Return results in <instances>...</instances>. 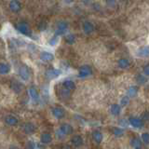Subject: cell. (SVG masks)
<instances>
[{"label":"cell","mask_w":149,"mask_h":149,"mask_svg":"<svg viewBox=\"0 0 149 149\" xmlns=\"http://www.w3.org/2000/svg\"><path fill=\"white\" fill-rule=\"evenodd\" d=\"M18 74L22 81H28L30 79V76H31L30 69L26 64H22V66L19 68Z\"/></svg>","instance_id":"cell-1"},{"label":"cell","mask_w":149,"mask_h":149,"mask_svg":"<svg viewBox=\"0 0 149 149\" xmlns=\"http://www.w3.org/2000/svg\"><path fill=\"white\" fill-rule=\"evenodd\" d=\"M68 29V22L66 21H60L58 22L57 25H56L55 30V36H63L67 32Z\"/></svg>","instance_id":"cell-2"},{"label":"cell","mask_w":149,"mask_h":149,"mask_svg":"<svg viewBox=\"0 0 149 149\" xmlns=\"http://www.w3.org/2000/svg\"><path fill=\"white\" fill-rule=\"evenodd\" d=\"M92 74V69L90 65H83L78 70V77L86 78Z\"/></svg>","instance_id":"cell-3"},{"label":"cell","mask_w":149,"mask_h":149,"mask_svg":"<svg viewBox=\"0 0 149 149\" xmlns=\"http://www.w3.org/2000/svg\"><path fill=\"white\" fill-rule=\"evenodd\" d=\"M61 74H62V71H61L60 69L52 68V69L48 70V71L45 73V77L47 79H49V80H53V79L59 77L61 76Z\"/></svg>","instance_id":"cell-4"},{"label":"cell","mask_w":149,"mask_h":149,"mask_svg":"<svg viewBox=\"0 0 149 149\" xmlns=\"http://www.w3.org/2000/svg\"><path fill=\"white\" fill-rule=\"evenodd\" d=\"M129 122L135 129H141L143 127V124H144L143 119L141 118H139V116H130Z\"/></svg>","instance_id":"cell-5"},{"label":"cell","mask_w":149,"mask_h":149,"mask_svg":"<svg viewBox=\"0 0 149 149\" xmlns=\"http://www.w3.org/2000/svg\"><path fill=\"white\" fill-rule=\"evenodd\" d=\"M16 28H17V30L20 32L21 34H22V35H25V36H29L30 35V32H31L30 27H29V25H28L26 22H22L17 23Z\"/></svg>","instance_id":"cell-6"},{"label":"cell","mask_w":149,"mask_h":149,"mask_svg":"<svg viewBox=\"0 0 149 149\" xmlns=\"http://www.w3.org/2000/svg\"><path fill=\"white\" fill-rule=\"evenodd\" d=\"M51 113H52V116H54V118L61 119V118H64L65 109L63 108V107H61V106H56V107H53V108L51 109Z\"/></svg>","instance_id":"cell-7"},{"label":"cell","mask_w":149,"mask_h":149,"mask_svg":"<svg viewBox=\"0 0 149 149\" xmlns=\"http://www.w3.org/2000/svg\"><path fill=\"white\" fill-rule=\"evenodd\" d=\"M22 130L24 132V133H26L28 135H31L36 132V125L33 124L32 122H25L22 125Z\"/></svg>","instance_id":"cell-8"},{"label":"cell","mask_w":149,"mask_h":149,"mask_svg":"<svg viewBox=\"0 0 149 149\" xmlns=\"http://www.w3.org/2000/svg\"><path fill=\"white\" fill-rule=\"evenodd\" d=\"M39 58L43 63H51L54 60V55L49 51H42L39 55Z\"/></svg>","instance_id":"cell-9"},{"label":"cell","mask_w":149,"mask_h":149,"mask_svg":"<svg viewBox=\"0 0 149 149\" xmlns=\"http://www.w3.org/2000/svg\"><path fill=\"white\" fill-rule=\"evenodd\" d=\"M10 88L14 92L19 94V93H21L23 90V84L18 80H12L10 84Z\"/></svg>","instance_id":"cell-10"},{"label":"cell","mask_w":149,"mask_h":149,"mask_svg":"<svg viewBox=\"0 0 149 149\" xmlns=\"http://www.w3.org/2000/svg\"><path fill=\"white\" fill-rule=\"evenodd\" d=\"M82 28H83V32L85 33L86 35H91V33L94 31V25H93V23L91 22H88V21L83 22Z\"/></svg>","instance_id":"cell-11"},{"label":"cell","mask_w":149,"mask_h":149,"mask_svg":"<svg viewBox=\"0 0 149 149\" xmlns=\"http://www.w3.org/2000/svg\"><path fill=\"white\" fill-rule=\"evenodd\" d=\"M9 9L12 12H19L22 9V4L18 0H12L9 2Z\"/></svg>","instance_id":"cell-12"},{"label":"cell","mask_w":149,"mask_h":149,"mask_svg":"<svg viewBox=\"0 0 149 149\" xmlns=\"http://www.w3.org/2000/svg\"><path fill=\"white\" fill-rule=\"evenodd\" d=\"M5 122H6L7 125L13 127V126H16L18 124L19 120H18V118H16L15 116H13V115H7L6 116H5Z\"/></svg>","instance_id":"cell-13"},{"label":"cell","mask_w":149,"mask_h":149,"mask_svg":"<svg viewBox=\"0 0 149 149\" xmlns=\"http://www.w3.org/2000/svg\"><path fill=\"white\" fill-rule=\"evenodd\" d=\"M28 93H29L30 98L34 101V102H37L39 100V94H38V91H37L36 88L35 86H31L28 90Z\"/></svg>","instance_id":"cell-14"},{"label":"cell","mask_w":149,"mask_h":149,"mask_svg":"<svg viewBox=\"0 0 149 149\" xmlns=\"http://www.w3.org/2000/svg\"><path fill=\"white\" fill-rule=\"evenodd\" d=\"M59 129L63 132V134L65 135V136H67V135L71 134L73 132V127L68 123H63L60 126Z\"/></svg>","instance_id":"cell-15"},{"label":"cell","mask_w":149,"mask_h":149,"mask_svg":"<svg viewBox=\"0 0 149 149\" xmlns=\"http://www.w3.org/2000/svg\"><path fill=\"white\" fill-rule=\"evenodd\" d=\"M91 136H92L93 141H94L96 143H101L102 142V139H104V136H102V132L98 130H93L91 132Z\"/></svg>","instance_id":"cell-16"},{"label":"cell","mask_w":149,"mask_h":149,"mask_svg":"<svg viewBox=\"0 0 149 149\" xmlns=\"http://www.w3.org/2000/svg\"><path fill=\"white\" fill-rule=\"evenodd\" d=\"M52 141V136L49 132H43L40 136V142L44 144H49Z\"/></svg>","instance_id":"cell-17"},{"label":"cell","mask_w":149,"mask_h":149,"mask_svg":"<svg viewBox=\"0 0 149 149\" xmlns=\"http://www.w3.org/2000/svg\"><path fill=\"white\" fill-rule=\"evenodd\" d=\"M71 143L74 147H80L83 144V139L80 135H74L71 139Z\"/></svg>","instance_id":"cell-18"},{"label":"cell","mask_w":149,"mask_h":149,"mask_svg":"<svg viewBox=\"0 0 149 149\" xmlns=\"http://www.w3.org/2000/svg\"><path fill=\"white\" fill-rule=\"evenodd\" d=\"M63 88H64L65 90H67L69 91H72L74 90L76 88V85H74V82L73 80H70V79H66L64 80L63 83Z\"/></svg>","instance_id":"cell-19"},{"label":"cell","mask_w":149,"mask_h":149,"mask_svg":"<svg viewBox=\"0 0 149 149\" xmlns=\"http://www.w3.org/2000/svg\"><path fill=\"white\" fill-rule=\"evenodd\" d=\"M110 113L113 116H115L120 115V113H121V106L119 104H112L110 106Z\"/></svg>","instance_id":"cell-20"},{"label":"cell","mask_w":149,"mask_h":149,"mask_svg":"<svg viewBox=\"0 0 149 149\" xmlns=\"http://www.w3.org/2000/svg\"><path fill=\"white\" fill-rule=\"evenodd\" d=\"M130 146L134 149H141L142 148V141L138 137H133L130 140Z\"/></svg>","instance_id":"cell-21"},{"label":"cell","mask_w":149,"mask_h":149,"mask_svg":"<svg viewBox=\"0 0 149 149\" xmlns=\"http://www.w3.org/2000/svg\"><path fill=\"white\" fill-rule=\"evenodd\" d=\"M10 72V65L6 63H0V74H7Z\"/></svg>","instance_id":"cell-22"},{"label":"cell","mask_w":149,"mask_h":149,"mask_svg":"<svg viewBox=\"0 0 149 149\" xmlns=\"http://www.w3.org/2000/svg\"><path fill=\"white\" fill-rule=\"evenodd\" d=\"M148 47L146 46V47H142V48H140L138 50H137V56H139V57L141 58H144V57H147L148 56Z\"/></svg>","instance_id":"cell-23"},{"label":"cell","mask_w":149,"mask_h":149,"mask_svg":"<svg viewBox=\"0 0 149 149\" xmlns=\"http://www.w3.org/2000/svg\"><path fill=\"white\" fill-rule=\"evenodd\" d=\"M130 61L126 58H122V59H119L118 62V67L121 69H127L128 67H130Z\"/></svg>","instance_id":"cell-24"},{"label":"cell","mask_w":149,"mask_h":149,"mask_svg":"<svg viewBox=\"0 0 149 149\" xmlns=\"http://www.w3.org/2000/svg\"><path fill=\"white\" fill-rule=\"evenodd\" d=\"M138 93V87L136 86H130L129 88H128V97L129 98H133L137 95Z\"/></svg>","instance_id":"cell-25"},{"label":"cell","mask_w":149,"mask_h":149,"mask_svg":"<svg viewBox=\"0 0 149 149\" xmlns=\"http://www.w3.org/2000/svg\"><path fill=\"white\" fill-rule=\"evenodd\" d=\"M136 80L139 84L143 85V84L146 82V77H144L143 74H138V76L136 77Z\"/></svg>","instance_id":"cell-26"},{"label":"cell","mask_w":149,"mask_h":149,"mask_svg":"<svg viewBox=\"0 0 149 149\" xmlns=\"http://www.w3.org/2000/svg\"><path fill=\"white\" fill-rule=\"evenodd\" d=\"M123 134H124L123 129H121V128H116L114 130V135H115L116 137H121V136H123Z\"/></svg>","instance_id":"cell-27"},{"label":"cell","mask_w":149,"mask_h":149,"mask_svg":"<svg viewBox=\"0 0 149 149\" xmlns=\"http://www.w3.org/2000/svg\"><path fill=\"white\" fill-rule=\"evenodd\" d=\"M55 136H56V138H57L58 140H63V139H64L65 137V135L63 134V132L60 129H58V130H56V132H55Z\"/></svg>","instance_id":"cell-28"},{"label":"cell","mask_w":149,"mask_h":149,"mask_svg":"<svg viewBox=\"0 0 149 149\" xmlns=\"http://www.w3.org/2000/svg\"><path fill=\"white\" fill-rule=\"evenodd\" d=\"M129 102H130V98L126 95L124 97H122V99L120 100V106H126V105H128L129 104Z\"/></svg>","instance_id":"cell-29"},{"label":"cell","mask_w":149,"mask_h":149,"mask_svg":"<svg viewBox=\"0 0 149 149\" xmlns=\"http://www.w3.org/2000/svg\"><path fill=\"white\" fill-rule=\"evenodd\" d=\"M65 40H66V42L67 43H69V44H73L74 42V40H76V36H74V35H68L67 36H66V38H65Z\"/></svg>","instance_id":"cell-30"},{"label":"cell","mask_w":149,"mask_h":149,"mask_svg":"<svg viewBox=\"0 0 149 149\" xmlns=\"http://www.w3.org/2000/svg\"><path fill=\"white\" fill-rule=\"evenodd\" d=\"M142 140L141 141H143V143H146V144H148V142H149V139H148V133L147 132H144L142 134V136H141Z\"/></svg>","instance_id":"cell-31"},{"label":"cell","mask_w":149,"mask_h":149,"mask_svg":"<svg viewBox=\"0 0 149 149\" xmlns=\"http://www.w3.org/2000/svg\"><path fill=\"white\" fill-rule=\"evenodd\" d=\"M57 42H58V36H54L52 38L49 40V43L50 46H55L56 44H57Z\"/></svg>","instance_id":"cell-32"},{"label":"cell","mask_w":149,"mask_h":149,"mask_svg":"<svg viewBox=\"0 0 149 149\" xmlns=\"http://www.w3.org/2000/svg\"><path fill=\"white\" fill-rule=\"evenodd\" d=\"M70 92H71V91H69L67 90H65L64 88H62V91H61V94H62L63 97H68L70 95Z\"/></svg>","instance_id":"cell-33"},{"label":"cell","mask_w":149,"mask_h":149,"mask_svg":"<svg viewBox=\"0 0 149 149\" xmlns=\"http://www.w3.org/2000/svg\"><path fill=\"white\" fill-rule=\"evenodd\" d=\"M148 69H149V66H148V64H146V66H144L143 68V74L144 77H147L148 74H149V71H148Z\"/></svg>","instance_id":"cell-34"},{"label":"cell","mask_w":149,"mask_h":149,"mask_svg":"<svg viewBox=\"0 0 149 149\" xmlns=\"http://www.w3.org/2000/svg\"><path fill=\"white\" fill-rule=\"evenodd\" d=\"M141 118L143 119V122H144V121H147L148 120V113H147V112H144V114L142 115Z\"/></svg>","instance_id":"cell-35"},{"label":"cell","mask_w":149,"mask_h":149,"mask_svg":"<svg viewBox=\"0 0 149 149\" xmlns=\"http://www.w3.org/2000/svg\"><path fill=\"white\" fill-rule=\"evenodd\" d=\"M61 149H71V147L68 144H63V146H61Z\"/></svg>","instance_id":"cell-36"},{"label":"cell","mask_w":149,"mask_h":149,"mask_svg":"<svg viewBox=\"0 0 149 149\" xmlns=\"http://www.w3.org/2000/svg\"><path fill=\"white\" fill-rule=\"evenodd\" d=\"M9 149H20L18 146H11L10 147H9Z\"/></svg>","instance_id":"cell-37"}]
</instances>
